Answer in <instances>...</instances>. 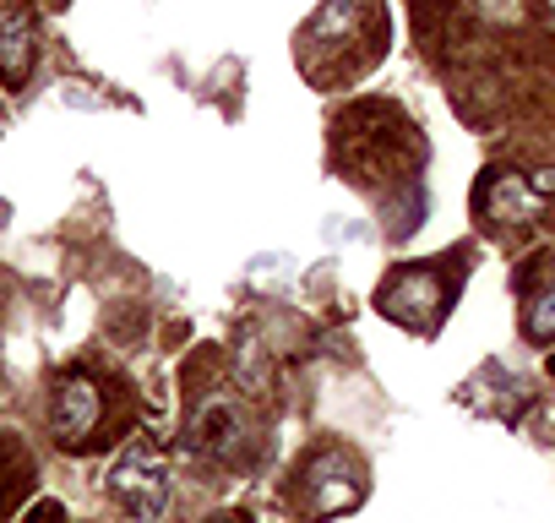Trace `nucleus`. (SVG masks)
Masks as SVG:
<instances>
[{"label":"nucleus","instance_id":"f257e3e1","mask_svg":"<svg viewBox=\"0 0 555 523\" xmlns=\"http://www.w3.org/2000/svg\"><path fill=\"white\" fill-rule=\"evenodd\" d=\"M109 496L131 512V518H158L169 501V463L153 442H131L120 452V463L109 469Z\"/></svg>","mask_w":555,"mask_h":523},{"label":"nucleus","instance_id":"f03ea898","mask_svg":"<svg viewBox=\"0 0 555 523\" xmlns=\"http://www.w3.org/2000/svg\"><path fill=\"white\" fill-rule=\"evenodd\" d=\"M306 485H311V512L317 518H333V512H349V507L365 501V469L344 447L317 452L311 469H306Z\"/></svg>","mask_w":555,"mask_h":523},{"label":"nucleus","instance_id":"7ed1b4c3","mask_svg":"<svg viewBox=\"0 0 555 523\" xmlns=\"http://www.w3.org/2000/svg\"><path fill=\"white\" fill-rule=\"evenodd\" d=\"M99 425H104V393H99V382L82 377V371L61 377V387H55V436H61V447H72V452L93 447Z\"/></svg>","mask_w":555,"mask_h":523},{"label":"nucleus","instance_id":"20e7f679","mask_svg":"<svg viewBox=\"0 0 555 523\" xmlns=\"http://www.w3.org/2000/svg\"><path fill=\"white\" fill-rule=\"evenodd\" d=\"M39 66V23L28 7H0V82H7L12 93L28 88Z\"/></svg>","mask_w":555,"mask_h":523},{"label":"nucleus","instance_id":"39448f33","mask_svg":"<svg viewBox=\"0 0 555 523\" xmlns=\"http://www.w3.org/2000/svg\"><path fill=\"white\" fill-rule=\"evenodd\" d=\"M240 442H245V420H240V409L229 404V398H207L202 409H196V420H191V447L196 452H207V458H234L240 452Z\"/></svg>","mask_w":555,"mask_h":523},{"label":"nucleus","instance_id":"423d86ee","mask_svg":"<svg viewBox=\"0 0 555 523\" xmlns=\"http://www.w3.org/2000/svg\"><path fill=\"white\" fill-rule=\"evenodd\" d=\"M409 301H414V306H430V317H441L447 290H441V279H436V273H398V279L382 290V311H387V317H398Z\"/></svg>","mask_w":555,"mask_h":523},{"label":"nucleus","instance_id":"0eeeda50","mask_svg":"<svg viewBox=\"0 0 555 523\" xmlns=\"http://www.w3.org/2000/svg\"><path fill=\"white\" fill-rule=\"evenodd\" d=\"M490 213L506 218V224H528V218L544 213V196H539L522 175H495V186H490Z\"/></svg>","mask_w":555,"mask_h":523},{"label":"nucleus","instance_id":"6e6552de","mask_svg":"<svg viewBox=\"0 0 555 523\" xmlns=\"http://www.w3.org/2000/svg\"><path fill=\"white\" fill-rule=\"evenodd\" d=\"M34 490V458L12 436H0V518H7L23 496Z\"/></svg>","mask_w":555,"mask_h":523},{"label":"nucleus","instance_id":"1a4fd4ad","mask_svg":"<svg viewBox=\"0 0 555 523\" xmlns=\"http://www.w3.org/2000/svg\"><path fill=\"white\" fill-rule=\"evenodd\" d=\"M528 339H555V284L539 290V301L528 306Z\"/></svg>","mask_w":555,"mask_h":523},{"label":"nucleus","instance_id":"9d476101","mask_svg":"<svg viewBox=\"0 0 555 523\" xmlns=\"http://www.w3.org/2000/svg\"><path fill=\"white\" fill-rule=\"evenodd\" d=\"M528 186H533L539 196H550V191H555V169H539V175H528Z\"/></svg>","mask_w":555,"mask_h":523},{"label":"nucleus","instance_id":"9b49d317","mask_svg":"<svg viewBox=\"0 0 555 523\" xmlns=\"http://www.w3.org/2000/svg\"><path fill=\"white\" fill-rule=\"evenodd\" d=\"M28 523H66V512H61L55 501H44V507H39V512H34Z\"/></svg>","mask_w":555,"mask_h":523},{"label":"nucleus","instance_id":"f8f14e48","mask_svg":"<svg viewBox=\"0 0 555 523\" xmlns=\"http://www.w3.org/2000/svg\"><path fill=\"white\" fill-rule=\"evenodd\" d=\"M212 523H245V518H212Z\"/></svg>","mask_w":555,"mask_h":523}]
</instances>
